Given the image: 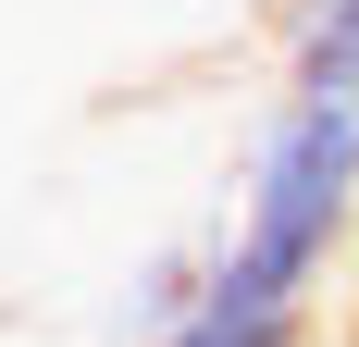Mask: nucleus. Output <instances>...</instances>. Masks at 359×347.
Returning a JSON list of instances; mask_svg holds the SVG:
<instances>
[{"label": "nucleus", "mask_w": 359, "mask_h": 347, "mask_svg": "<svg viewBox=\"0 0 359 347\" xmlns=\"http://www.w3.org/2000/svg\"><path fill=\"white\" fill-rule=\"evenodd\" d=\"M359 223V100H285L260 112L248 186H236V236L211 248L223 298H273V310H310V285L334 273V248Z\"/></svg>", "instance_id": "f257e3e1"}, {"label": "nucleus", "mask_w": 359, "mask_h": 347, "mask_svg": "<svg viewBox=\"0 0 359 347\" xmlns=\"http://www.w3.org/2000/svg\"><path fill=\"white\" fill-rule=\"evenodd\" d=\"M285 87L359 100V0H297L285 13Z\"/></svg>", "instance_id": "f03ea898"}, {"label": "nucleus", "mask_w": 359, "mask_h": 347, "mask_svg": "<svg viewBox=\"0 0 359 347\" xmlns=\"http://www.w3.org/2000/svg\"><path fill=\"white\" fill-rule=\"evenodd\" d=\"M198 298H211V261H186V248H174V261H149V273L124 285V335H137V347H161L186 310H198Z\"/></svg>", "instance_id": "7ed1b4c3"}]
</instances>
